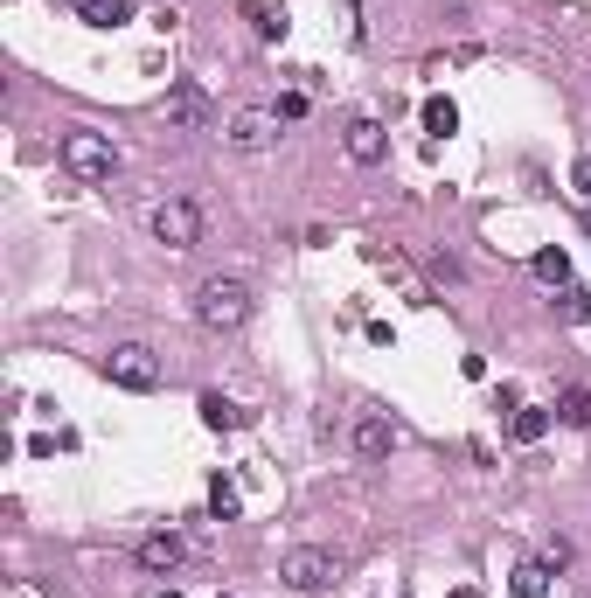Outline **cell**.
Returning <instances> with one entry per match:
<instances>
[{
  "instance_id": "12",
  "label": "cell",
  "mask_w": 591,
  "mask_h": 598,
  "mask_svg": "<svg viewBox=\"0 0 591 598\" xmlns=\"http://www.w3.org/2000/svg\"><path fill=\"white\" fill-rule=\"evenodd\" d=\"M550 418H557V411H536V404H515V418H508V439H515V446H536V439L550 432Z\"/></svg>"
},
{
  "instance_id": "9",
  "label": "cell",
  "mask_w": 591,
  "mask_h": 598,
  "mask_svg": "<svg viewBox=\"0 0 591 598\" xmlns=\"http://www.w3.org/2000/svg\"><path fill=\"white\" fill-rule=\"evenodd\" d=\"M390 147V133L376 126V119H348V160H362V167H376Z\"/></svg>"
},
{
  "instance_id": "3",
  "label": "cell",
  "mask_w": 591,
  "mask_h": 598,
  "mask_svg": "<svg viewBox=\"0 0 591 598\" xmlns=\"http://www.w3.org/2000/svg\"><path fill=\"white\" fill-rule=\"evenodd\" d=\"M147 230H153V244H167V251H195L202 244V209L181 202V195H167V202H153Z\"/></svg>"
},
{
  "instance_id": "14",
  "label": "cell",
  "mask_w": 591,
  "mask_h": 598,
  "mask_svg": "<svg viewBox=\"0 0 591 598\" xmlns=\"http://www.w3.org/2000/svg\"><path fill=\"white\" fill-rule=\"evenodd\" d=\"M390 446H397V432H390L383 418H362V425H355V452H362V459H383Z\"/></svg>"
},
{
  "instance_id": "19",
  "label": "cell",
  "mask_w": 591,
  "mask_h": 598,
  "mask_svg": "<svg viewBox=\"0 0 591 598\" xmlns=\"http://www.w3.org/2000/svg\"><path fill=\"white\" fill-rule=\"evenodd\" d=\"M508 598H550V564H522L515 585H508Z\"/></svg>"
},
{
  "instance_id": "1",
  "label": "cell",
  "mask_w": 591,
  "mask_h": 598,
  "mask_svg": "<svg viewBox=\"0 0 591 598\" xmlns=\"http://www.w3.org/2000/svg\"><path fill=\"white\" fill-rule=\"evenodd\" d=\"M195 320H202L209 334L244 327V320H251V286H244V279H209V286L195 293Z\"/></svg>"
},
{
  "instance_id": "5",
  "label": "cell",
  "mask_w": 591,
  "mask_h": 598,
  "mask_svg": "<svg viewBox=\"0 0 591 598\" xmlns=\"http://www.w3.org/2000/svg\"><path fill=\"white\" fill-rule=\"evenodd\" d=\"M279 112H265V105H251V112H237L230 119V147L237 153H265V147H279Z\"/></svg>"
},
{
  "instance_id": "8",
  "label": "cell",
  "mask_w": 591,
  "mask_h": 598,
  "mask_svg": "<svg viewBox=\"0 0 591 598\" xmlns=\"http://www.w3.org/2000/svg\"><path fill=\"white\" fill-rule=\"evenodd\" d=\"M181 557H188V543H181V536H174V529H153L147 543H140V564H147L153 578H167V571H174V564H181Z\"/></svg>"
},
{
  "instance_id": "16",
  "label": "cell",
  "mask_w": 591,
  "mask_h": 598,
  "mask_svg": "<svg viewBox=\"0 0 591 598\" xmlns=\"http://www.w3.org/2000/svg\"><path fill=\"white\" fill-rule=\"evenodd\" d=\"M209 515H216V522H237V515H244V494H237V480H223V473L209 480Z\"/></svg>"
},
{
  "instance_id": "4",
  "label": "cell",
  "mask_w": 591,
  "mask_h": 598,
  "mask_svg": "<svg viewBox=\"0 0 591 598\" xmlns=\"http://www.w3.org/2000/svg\"><path fill=\"white\" fill-rule=\"evenodd\" d=\"M105 376H112L119 390H153V383H160V362H153V348H140V341H119V348L105 355Z\"/></svg>"
},
{
  "instance_id": "7",
  "label": "cell",
  "mask_w": 591,
  "mask_h": 598,
  "mask_svg": "<svg viewBox=\"0 0 591 598\" xmlns=\"http://www.w3.org/2000/svg\"><path fill=\"white\" fill-rule=\"evenodd\" d=\"M167 119H174L181 133H202V126H209V98H202L195 84H174V91H167Z\"/></svg>"
},
{
  "instance_id": "6",
  "label": "cell",
  "mask_w": 591,
  "mask_h": 598,
  "mask_svg": "<svg viewBox=\"0 0 591 598\" xmlns=\"http://www.w3.org/2000/svg\"><path fill=\"white\" fill-rule=\"evenodd\" d=\"M279 578H286L293 592H306V598H313V592H327V585H334V557H327V550H293Z\"/></svg>"
},
{
  "instance_id": "21",
  "label": "cell",
  "mask_w": 591,
  "mask_h": 598,
  "mask_svg": "<svg viewBox=\"0 0 591 598\" xmlns=\"http://www.w3.org/2000/svg\"><path fill=\"white\" fill-rule=\"evenodd\" d=\"M571 188H578V195H585V202H591V153H585V160H578V167H571Z\"/></svg>"
},
{
  "instance_id": "23",
  "label": "cell",
  "mask_w": 591,
  "mask_h": 598,
  "mask_svg": "<svg viewBox=\"0 0 591 598\" xmlns=\"http://www.w3.org/2000/svg\"><path fill=\"white\" fill-rule=\"evenodd\" d=\"M585 230H591V209H585Z\"/></svg>"
},
{
  "instance_id": "20",
  "label": "cell",
  "mask_w": 591,
  "mask_h": 598,
  "mask_svg": "<svg viewBox=\"0 0 591 598\" xmlns=\"http://www.w3.org/2000/svg\"><path fill=\"white\" fill-rule=\"evenodd\" d=\"M557 313H564V320H591V293L585 286H564V293H557Z\"/></svg>"
},
{
  "instance_id": "17",
  "label": "cell",
  "mask_w": 591,
  "mask_h": 598,
  "mask_svg": "<svg viewBox=\"0 0 591 598\" xmlns=\"http://www.w3.org/2000/svg\"><path fill=\"white\" fill-rule=\"evenodd\" d=\"M425 133H432V140L459 133V105H452V98H425Z\"/></svg>"
},
{
  "instance_id": "11",
  "label": "cell",
  "mask_w": 591,
  "mask_h": 598,
  "mask_svg": "<svg viewBox=\"0 0 591 598\" xmlns=\"http://www.w3.org/2000/svg\"><path fill=\"white\" fill-rule=\"evenodd\" d=\"M244 21L258 28V42H286V7H272V0H244Z\"/></svg>"
},
{
  "instance_id": "13",
  "label": "cell",
  "mask_w": 591,
  "mask_h": 598,
  "mask_svg": "<svg viewBox=\"0 0 591 598\" xmlns=\"http://www.w3.org/2000/svg\"><path fill=\"white\" fill-rule=\"evenodd\" d=\"M77 14H84L91 28H126V21H133V0H77Z\"/></svg>"
},
{
  "instance_id": "10",
  "label": "cell",
  "mask_w": 591,
  "mask_h": 598,
  "mask_svg": "<svg viewBox=\"0 0 591 598\" xmlns=\"http://www.w3.org/2000/svg\"><path fill=\"white\" fill-rule=\"evenodd\" d=\"M195 411H202V425H209V432H237V425L251 418V411H244V404H230L223 390H209V397H202Z\"/></svg>"
},
{
  "instance_id": "22",
  "label": "cell",
  "mask_w": 591,
  "mask_h": 598,
  "mask_svg": "<svg viewBox=\"0 0 591 598\" xmlns=\"http://www.w3.org/2000/svg\"><path fill=\"white\" fill-rule=\"evenodd\" d=\"M452 598H487V592H480V585H459V592H452Z\"/></svg>"
},
{
  "instance_id": "18",
  "label": "cell",
  "mask_w": 591,
  "mask_h": 598,
  "mask_svg": "<svg viewBox=\"0 0 591 598\" xmlns=\"http://www.w3.org/2000/svg\"><path fill=\"white\" fill-rule=\"evenodd\" d=\"M557 418H564L571 432H591V390H564V397H557Z\"/></svg>"
},
{
  "instance_id": "2",
  "label": "cell",
  "mask_w": 591,
  "mask_h": 598,
  "mask_svg": "<svg viewBox=\"0 0 591 598\" xmlns=\"http://www.w3.org/2000/svg\"><path fill=\"white\" fill-rule=\"evenodd\" d=\"M63 167H70L77 181H112V174H119V147H112L105 133H91V126H70V133H63Z\"/></svg>"
},
{
  "instance_id": "15",
  "label": "cell",
  "mask_w": 591,
  "mask_h": 598,
  "mask_svg": "<svg viewBox=\"0 0 591 598\" xmlns=\"http://www.w3.org/2000/svg\"><path fill=\"white\" fill-rule=\"evenodd\" d=\"M529 272H536L543 286H571V251H564V244H557V251H536Z\"/></svg>"
}]
</instances>
